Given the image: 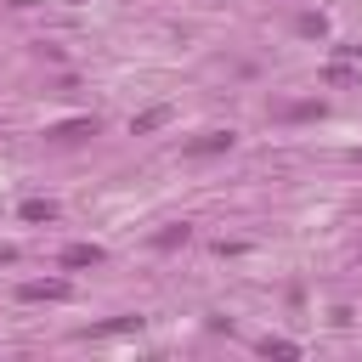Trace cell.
Masks as SVG:
<instances>
[{
	"label": "cell",
	"mask_w": 362,
	"mask_h": 362,
	"mask_svg": "<svg viewBox=\"0 0 362 362\" xmlns=\"http://www.w3.org/2000/svg\"><path fill=\"white\" fill-rule=\"evenodd\" d=\"M226 147H232V130H204V136L187 141L181 153H187V158H204V153H226Z\"/></svg>",
	"instance_id": "6da1fadb"
},
{
	"label": "cell",
	"mask_w": 362,
	"mask_h": 362,
	"mask_svg": "<svg viewBox=\"0 0 362 362\" xmlns=\"http://www.w3.org/2000/svg\"><path fill=\"white\" fill-rule=\"evenodd\" d=\"M57 266H68V272H74V266H102V249H96V243H68V249L57 255Z\"/></svg>",
	"instance_id": "7a4b0ae2"
},
{
	"label": "cell",
	"mask_w": 362,
	"mask_h": 362,
	"mask_svg": "<svg viewBox=\"0 0 362 362\" xmlns=\"http://www.w3.org/2000/svg\"><path fill=\"white\" fill-rule=\"evenodd\" d=\"M45 136L51 141H85V136H96V119H68V124H51Z\"/></svg>",
	"instance_id": "3957f363"
},
{
	"label": "cell",
	"mask_w": 362,
	"mask_h": 362,
	"mask_svg": "<svg viewBox=\"0 0 362 362\" xmlns=\"http://www.w3.org/2000/svg\"><path fill=\"white\" fill-rule=\"evenodd\" d=\"M17 294H23V300H68V283H62V277H45V283H23Z\"/></svg>",
	"instance_id": "277c9868"
},
{
	"label": "cell",
	"mask_w": 362,
	"mask_h": 362,
	"mask_svg": "<svg viewBox=\"0 0 362 362\" xmlns=\"http://www.w3.org/2000/svg\"><path fill=\"white\" fill-rule=\"evenodd\" d=\"M158 124H170V107H147V113H136V119H130V130H136V136H147V130H158Z\"/></svg>",
	"instance_id": "5b68a950"
},
{
	"label": "cell",
	"mask_w": 362,
	"mask_h": 362,
	"mask_svg": "<svg viewBox=\"0 0 362 362\" xmlns=\"http://www.w3.org/2000/svg\"><path fill=\"white\" fill-rule=\"evenodd\" d=\"M187 238H192V226H187V221H175V226H164V232L153 238V249H175V243H187Z\"/></svg>",
	"instance_id": "8992f818"
},
{
	"label": "cell",
	"mask_w": 362,
	"mask_h": 362,
	"mask_svg": "<svg viewBox=\"0 0 362 362\" xmlns=\"http://www.w3.org/2000/svg\"><path fill=\"white\" fill-rule=\"evenodd\" d=\"M23 221H57V204L51 198H28L23 204Z\"/></svg>",
	"instance_id": "52a82bcc"
},
{
	"label": "cell",
	"mask_w": 362,
	"mask_h": 362,
	"mask_svg": "<svg viewBox=\"0 0 362 362\" xmlns=\"http://www.w3.org/2000/svg\"><path fill=\"white\" fill-rule=\"evenodd\" d=\"M260 351H266V356H300L294 339H260Z\"/></svg>",
	"instance_id": "ba28073f"
},
{
	"label": "cell",
	"mask_w": 362,
	"mask_h": 362,
	"mask_svg": "<svg viewBox=\"0 0 362 362\" xmlns=\"http://www.w3.org/2000/svg\"><path fill=\"white\" fill-rule=\"evenodd\" d=\"M328 79H334V85H362V74H356V68H339V62L328 68Z\"/></svg>",
	"instance_id": "9c48e42d"
}]
</instances>
